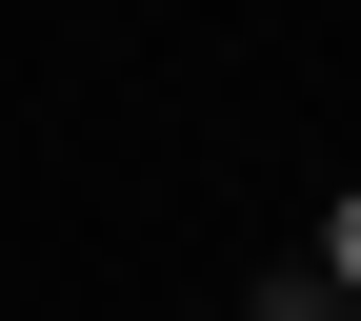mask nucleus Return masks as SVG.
<instances>
[{
    "label": "nucleus",
    "instance_id": "1",
    "mask_svg": "<svg viewBox=\"0 0 361 321\" xmlns=\"http://www.w3.org/2000/svg\"><path fill=\"white\" fill-rule=\"evenodd\" d=\"M322 281H341V301H361V201H341V221H322Z\"/></svg>",
    "mask_w": 361,
    "mask_h": 321
}]
</instances>
